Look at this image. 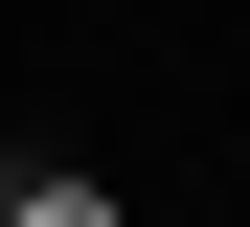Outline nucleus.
<instances>
[{
	"label": "nucleus",
	"instance_id": "nucleus-2",
	"mask_svg": "<svg viewBox=\"0 0 250 227\" xmlns=\"http://www.w3.org/2000/svg\"><path fill=\"white\" fill-rule=\"evenodd\" d=\"M0 205H23V182H0Z\"/></svg>",
	"mask_w": 250,
	"mask_h": 227
},
{
	"label": "nucleus",
	"instance_id": "nucleus-1",
	"mask_svg": "<svg viewBox=\"0 0 250 227\" xmlns=\"http://www.w3.org/2000/svg\"><path fill=\"white\" fill-rule=\"evenodd\" d=\"M0 227H114V205H91V182H23V205H0Z\"/></svg>",
	"mask_w": 250,
	"mask_h": 227
}]
</instances>
